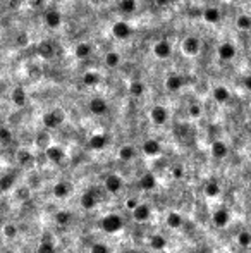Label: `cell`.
Segmentation results:
<instances>
[{
	"mask_svg": "<svg viewBox=\"0 0 251 253\" xmlns=\"http://www.w3.org/2000/svg\"><path fill=\"white\" fill-rule=\"evenodd\" d=\"M141 150H143V154H145L146 157H156V155L162 154V145H160V141H158V139L148 138V139H145V141H143Z\"/></svg>",
	"mask_w": 251,
	"mask_h": 253,
	"instance_id": "15",
	"label": "cell"
},
{
	"mask_svg": "<svg viewBox=\"0 0 251 253\" xmlns=\"http://www.w3.org/2000/svg\"><path fill=\"white\" fill-rule=\"evenodd\" d=\"M155 186H156V179H155V176H153L152 173L145 174V176L139 179V188H141V190L150 191V190H153Z\"/></svg>",
	"mask_w": 251,
	"mask_h": 253,
	"instance_id": "30",
	"label": "cell"
},
{
	"mask_svg": "<svg viewBox=\"0 0 251 253\" xmlns=\"http://www.w3.org/2000/svg\"><path fill=\"white\" fill-rule=\"evenodd\" d=\"M243 86H244V90H246V92L251 93V73H246L243 76Z\"/></svg>",
	"mask_w": 251,
	"mask_h": 253,
	"instance_id": "46",
	"label": "cell"
},
{
	"mask_svg": "<svg viewBox=\"0 0 251 253\" xmlns=\"http://www.w3.org/2000/svg\"><path fill=\"white\" fill-rule=\"evenodd\" d=\"M236 241L241 248H248V246H251V233L250 231H241L239 234H237Z\"/></svg>",
	"mask_w": 251,
	"mask_h": 253,
	"instance_id": "36",
	"label": "cell"
},
{
	"mask_svg": "<svg viewBox=\"0 0 251 253\" xmlns=\"http://www.w3.org/2000/svg\"><path fill=\"white\" fill-rule=\"evenodd\" d=\"M234 28L239 33H250L251 31V14L248 12H239L234 19Z\"/></svg>",
	"mask_w": 251,
	"mask_h": 253,
	"instance_id": "17",
	"label": "cell"
},
{
	"mask_svg": "<svg viewBox=\"0 0 251 253\" xmlns=\"http://www.w3.org/2000/svg\"><path fill=\"white\" fill-rule=\"evenodd\" d=\"M41 122L47 129H55L64 122V112L60 110H50V112H45Z\"/></svg>",
	"mask_w": 251,
	"mask_h": 253,
	"instance_id": "12",
	"label": "cell"
},
{
	"mask_svg": "<svg viewBox=\"0 0 251 253\" xmlns=\"http://www.w3.org/2000/svg\"><path fill=\"white\" fill-rule=\"evenodd\" d=\"M150 248L155 250V252H162V250H165V246H167V239H165V236L162 234H153L152 238H150Z\"/></svg>",
	"mask_w": 251,
	"mask_h": 253,
	"instance_id": "28",
	"label": "cell"
},
{
	"mask_svg": "<svg viewBox=\"0 0 251 253\" xmlns=\"http://www.w3.org/2000/svg\"><path fill=\"white\" fill-rule=\"evenodd\" d=\"M88 109L93 116L100 117V116H105L109 112V102L103 97H91L90 102H88Z\"/></svg>",
	"mask_w": 251,
	"mask_h": 253,
	"instance_id": "10",
	"label": "cell"
},
{
	"mask_svg": "<svg viewBox=\"0 0 251 253\" xmlns=\"http://www.w3.org/2000/svg\"><path fill=\"white\" fill-rule=\"evenodd\" d=\"M231 222V214L229 210L226 209H218L217 212L213 214V224L217 228H226L227 224Z\"/></svg>",
	"mask_w": 251,
	"mask_h": 253,
	"instance_id": "26",
	"label": "cell"
},
{
	"mask_svg": "<svg viewBox=\"0 0 251 253\" xmlns=\"http://www.w3.org/2000/svg\"><path fill=\"white\" fill-rule=\"evenodd\" d=\"M150 52L156 60H169L174 55V45L167 40V38H160L155 40L153 45L150 47Z\"/></svg>",
	"mask_w": 251,
	"mask_h": 253,
	"instance_id": "3",
	"label": "cell"
},
{
	"mask_svg": "<svg viewBox=\"0 0 251 253\" xmlns=\"http://www.w3.org/2000/svg\"><path fill=\"white\" fill-rule=\"evenodd\" d=\"M248 60L251 62V47H250V50H248Z\"/></svg>",
	"mask_w": 251,
	"mask_h": 253,
	"instance_id": "49",
	"label": "cell"
},
{
	"mask_svg": "<svg viewBox=\"0 0 251 253\" xmlns=\"http://www.w3.org/2000/svg\"><path fill=\"white\" fill-rule=\"evenodd\" d=\"M201 48H203V43H201L200 37H196V35H186L184 38L181 40V52L182 55H186V57H198V55L201 54Z\"/></svg>",
	"mask_w": 251,
	"mask_h": 253,
	"instance_id": "2",
	"label": "cell"
},
{
	"mask_svg": "<svg viewBox=\"0 0 251 253\" xmlns=\"http://www.w3.org/2000/svg\"><path fill=\"white\" fill-rule=\"evenodd\" d=\"M138 205H139V200L135 198V196H131V198L126 200V209L131 210V212H133L135 209H138Z\"/></svg>",
	"mask_w": 251,
	"mask_h": 253,
	"instance_id": "45",
	"label": "cell"
},
{
	"mask_svg": "<svg viewBox=\"0 0 251 253\" xmlns=\"http://www.w3.org/2000/svg\"><path fill=\"white\" fill-rule=\"evenodd\" d=\"M91 253H110V250L105 243H95L91 246Z\"/></svg>",
	"mask_w": 251,
	"mask_h": 253,
	"instance_id": "42",
	"label": "cell"
},
{
	"mask_svg": "<svg viewBox=\"0 0 251 253\" xmlns=\"http://www.w3.org/2000/svg\"><path fill=\"white\" fill-rule=\"evenodd\" d=\"M150 121L155 126H164L169 121V110L164 105H153L150 109Z\"/></svg>",
	"mask_w": 251,
	"mask_h": 253,
	"instance_id": "14",
	"label": "cell"
},
{
	"mask_svg": "<svg viewBox=\"0 0 251 253\" xmlns=\"http://www.w3.org/2000/svg\"><path fill=\"white\" fill-rule=\"evenodd\" d=\"M0 139H2L4 143H9V141L12 139V131L7 128V126H4V128L0 129Z\"/></svg>",
	"mask_w": 251,
	"mask_h": 253,
	"instance_id": "41",
	"label": "cell"
},
{
	"mask_svg": "<svg viewBox=\"0 0 251 253\" xmlns=\"http://www.w3.org/2000/svg\"><path fill=\"white\" fill-rule=\"evenodd\" d=\"M172 176H174L175 179H181V177L184 176V167H182V165H175V167L172 169Z\"/></svg>",
	"mask_w": 251,
	"mask_h": 253,
	"instance_id": "47",
	"label": "cell"
},
{
	"mask_svg": "<svg viewBox=\"0 0 251 253\" xmlns=\"http://www.w3.org/2000/svg\"><path fill=\"white\" fill-rule=\"evenodd\" d=\"M210 152H212V157L213 158L222 160V158H226L227 155H229V147H227V143L222 141V139H215L210 147Z\"/></svg>",
	"mask_w": 251,
	"mask_h": 253,
	"instance_id": "18",
	"label": "cell"
},
{
	"mask_svg": "<svg viewBox=\"0 0 251 253\" xmlns=\"http://www.w3.org/2000/svg\"><path fill=\"white\" fill-rule=\"evenodd\" d=\"M131 214H133V219H135L136 222H146V220L150 219V215H152L150 207L145 205V203H139L138 209H135Z\"/></svg>",
	"mask_w": 251,
	"mask_h": 253,
	"instance_id": "25",
	"label": "cell"
},
{
	"mask_svg": "<svg viewBox=\"0 0 251 253\" xmlns=\"http://www.w3.org/2000/svg\"><path fill=\"white\" fill-rule=\"evenodd\" d=\"M165 222H167V226L171 229H179L182 226V217L179 215L177 212H169L167 219H165Z\"/></svg>",
	"mask_w": 251,
	"mask_h": 253,
	"instance_id": "33",
	"label": "cell"
},
{
	"mask_svg": "<svg viewBox=\"0 0 251 253\" xmlns=\"http://www.w3.org/2000/svg\"><path fill=\"white\" fill-rule=\"evenodd\" d=\"M95 54V47L90 41H77L73 47V55L79 60H88Z\"/></svg>",
	"mask_w": 251,
	"mask_h": 253,
	"instance_id": "9",
	"label": "cell"
},
{
	"mask_svg": "<svg viewBox=\"0 0 251 253\" xmlns=\"http://www.w3.org/2000/svg\"><path fill=\"white\" fill-rule=\"evenodd\" d=\"M122 217L117 215V214H109L100 220V228L109 234H114V233H119L122 229Z\"/></svg>",
	"mask_w": 251,
	"mask_h": 253,
	"instance_id": "6",
	"label": "cell"
},
{
	"mask_svg": "<svg viewBox=\"0 0 251 253\" xmlns=\"http://www.w3.org/2000/svg\"><path fill=\"white\" fill-rule=\"evenodd\" d=\"M5 253H9V252H5Z\"/></svg>",
	"mask_w": 251,
	"mask_h": 253,
	"instance_id": "50",
	"label": "cell"
},
{
	"mask_svg": "<svg viewBox=\"0 0 251 253\" xmlns=\"http://www.w3.org/2000/svg\"><path fill=\"white\" fill-rule=\"evenodd\" d=\"M11 98L16 107H24L28 103V93H26V90L22 86H16L11 93Z\"/></svg>",
	"mask_w": 251,
	"mask_h": 253,
	"instance_id": "22",
	"label": "cell"
},
{
	"mask_svg": "<svg viewBox=\"0 0 251 253\" xmlns=\"http://www.w3.org/2000/svg\"><path fill=\"white\" fill-rule=\"evenodd\" d=\"M69 191H71V186L67 183H64V181H60V183H57L54 186L55 198H66L67 195H69Z\"/></svg>",
	"mask_w": 251,
	"mask_h": 253,
	"instance_id": "32",
	"label": "cell"
},
{
	"mask_svg": "<svg viewBox=\"0 0 251 253\" xmlns=\"http://www.w3.org/2000/svg\"><path fill=\"white\" fill-rule=\"evenodd\" d=\"M237 57V47L234 41L224 40L217 45V59L222 62H232Z\"/></svg>",
	"mask_w": 251,
	"mask_h": 253,
	"instance_id": "4",
	"label": "cell"
},
{
	"mask_svg": "<svg viewBox=\"0 0 251 253\" xmlns=\"http://www.w3.org/2000/svg\"><path fill=\"white\" fill-rule=\"evenodd\" d=\"M90 147L93 150H103L107 147V136L103 135H93L90 138Z\"/></svg>",
	"mask_w": 251,
	"mask_h": 253,
	"instance_id": "29",
	"label": "cell"
},
{
	"mask_svg": "<svg viewBox=\"0 0 251 253\" xmlns=\"http://www.w3.org/2000/svg\"><path fill=\"white\" fill-rule=\"evenodd\" d=\"M37 54L40 55L41 59H52L55 55V47L50 41H41L37 45Z\"/></svg>",
	"mask_w": 251,
	"mask_h": 253,
	"instance_id": "24",
	"label": "cell"
},
{
	"mask_svg": "<svg viewBox=\"0 0 251 253\" xmlns=\"http://www.w3.org/2000/svg\"><path fill=\"white\" fill-rule=\"evenodd\" d=\"M188 116H190L191 119H200L201 116H203V107L198 102H191L190 105H188Z\"/></svg>",
	"mask_w": 251,
	"mask_h": 253,
	"instance_id": "35",
	"label": "cell"
},
{
	"mask_svg": "<svg viewBox=\"0 0 251 253\" xmlns=\"http://www.w3.org/2000/svg\"><path fill=\"white\" fill-rule=\"evenodd\" d=\"M184 86V76L177 71H171L167 76L164 78V88L169 93H179Z\"/></svg>",
	"mask_w": 251,
	"mask_h": 253,
	"instance_id": "5",
	"label": "cell"
},
{
	"mask_svg": "<svg viewBox=\"0 0 251 253\" xmlns=\"http://www.w3.org/2000/svg\"><path fill=\"white\" fill-rule=\"evenodd\" d=\"M43 24L47 26L48 30H58L64 24V16L58 9H48L43 12Z\"/></svg>",
	"mask_w": 251,
	"mask_h": 253,
	"instance_id": "8",
	"label": "cell"
},
{
	"mask_svg": "<svg viewBox=\"0 0 251 253\" xmlns=\"http://www.w3.org/2000/svg\"><path fill=\"white\" fill-rule=\"evenodd\" d=\"M212 98H213V102H217L218 105H224V103L231 102L232 92L227 88L226 84H217V86L212 88Z\"/></svg>",
	"mask_w": 251,
	"mask_h": 253,
	"instance_id": "13",
	"label": "cell"
},
{
	"mask_svg": "<svg viewBox=\"0 0 251 253\" xmlns=\"http://www.w3.org/2000/svg\"><path fill=\"white\" fill-rule=\"evenodd\" d=\"M14 181L16 177L11 176V174H7V176H4L2 179H0V188H2V191H9L12 186H14Z\"/></svg>",
	"mask_w": 251,
	"mask_h": 253,
	"instance_id": "38",
	"label": "cell"
},
{
	"mask_svg": "<svg viewBox=\"0 0 251 253\" xmlns=\"http://www.w3.org/2000/svg\"><path fill=\"white\" fill-rule=\"evenodd\" d=\"M4 234L7 236V238H14V236L18 234V228H16L14 224H7L4 228Z\"/></svg>",
	"mask_w": 251,
	"mask_h": 253,
	"instance_id": "43",
	"label": "cell"
},
{
	"mask_svg": "<svg viewBox=\"0 0 251 253\" xmlns=\"http://www.w3.org/2000/svg\"><path fill=\"white\" fill-rule=\"evenodd\" d=\"M45 157L50 162L60 164V162L64 160V157H66V154H64V150H62L60 147H57V145H50V147L45 148Z\"/></svg>",
	"mask_w": 251,
	"mask_h": 253,
	"instance_id": "21",
	"label": "cell"
},
{
	"mask_svg": "<svg viewBox=\"0 0 251 253\" xmlns=\"http://www.w3.org/2000/svg\"><path fill=\"white\" fill-rule=\"evenodd\" d=\"M109 31H110V35H112V38L116 41H128V40H131L133 33H135L133 26L129 24L126 19H116V21H112Z\"/></svg>",
	"mask_w": 251,
	"mask_h": 253,
	"instance_id": "1",
	"label": "cell"
},
{
	"mask_svg": "<svg viewBox=\"0 0 251 253\" xmlns=\"http://www.w3.org/2000/svg\"><path fill=\"white\" fill-rule=\"evenodd\" d=\"M122 60H124V57H122V54H120L119 50H107L105 54H103V57H102L103 66H105L107 69H110V71L119 69V67L122 66Z\"/></svg>",
	"mask_w": 251,
	"mask_h": 253,
	"instance_id": "11",
	"label": "cell"
},
{
	"mask_svg": "<svg viewBox=\"0 0 251 253\" xmlns=\"http://www.w3.org/2000/svg\"><path fill=\"white\" fill-rule=\"evenodd\" d=\"M28 7H31L33 11H40L43 7V0H26Z\"/></svg>",
	"mask_w": 251,
	"mask_h": 253,
	"instance_id": "44",
	"label": "cell"
},
{
	"mask_svg": "<svg viewBox=\"0 0 251 253\" xmlns=\"http://www.w3.org/2000/svg\"><path fill=\"white\" fill-rule=\"evenodd\" d=\"M100 81H102V76H100L98 71H84V73L81 74V83H83V86H86V88H93V86L100 84Z\"/></svg>",
	"mask_w": 251,
	"mask_h": 253,
	"instance_id": "20",
	"label": "cell"
},
{
	"mask_svg": "<svg viewBox=\"0 0 251 253\" xmlns=\"http://www.w3.org/2000/svg\"><path fill=\"white\" fill-rule=\"evenodd\" d=\"M38 253H55L54 243H50V241H41L40 248H38Z\"/></svg>",
	"mask_w": 251,
	"mask_h": 253,
	"instance_id": "40",
	"label": "cell"
},
{
	"mask_svg": "<svg viewBox=\"0 0 251 253\" xmlns=\"http://www.w3.org/2000/svg\"><path fill=\"white\" fill-rule=\"evenodd\" d=\"M139 0H119L117 2V11L120 16H135L138 12Z\"/></svg>",
	"mask_w": 251,
	"mask_h": 253,
	"instance_id": "16",
	"label": "cell"
},
{
	"mask_svg": "<svg viewBox=\"0 0 251 253\" xmlns=\"http://www.w3.org/2000/svg\"><path fill=\"white\" fill-rule=\"evenodd\" d=\"M71 220V214L66 212V210H58L57 214H55V222L58 224V226H66V224H69Z\"/></svg>",
	"mask_w": 251,
	"mask_h": 253,
	"instance_id": "37",
	"label": "cell"
},
{
	"mask_svg": "<svg viewBox=\"0 0 251 253\" xmlns=\"http://www.w3.org/2000/svg\"><path fill=\"white\" fill-rule=\"evenodd\" d=\"M103 188L112 195L119 193V191L122 190V177H120L119 174H109V176L105 177Z\"/></svg>",
	"mask_w": 251,
	"mask_h": 253,
	"instance_id": "19",
	"label": "cell"
},
{
	"mask_svg": "<svg viewBox=\"0 0 251 253\" xmlns=\"http://www.w3.org/2000/svg\"><path fill=\"white\" fill-rule=\"evenodd\" d=\"M205 195H207L208 198H215V196H218L220 195V186H218L217 181H208L207 186H205Z\"/></svg>",
	"mask_w": 251,
	"mask_h": 253,
	"instance_id": "34",
	"label": "cell"
},
{
	"mask_svg": "<svg viewBox=\"0 0 251 253\" xmlns=\"http://www.w3.org/2000/svg\"><path fill=\"white\" fill-rule=\"evenodd\" d=\"M153 4H155L158 9H165L172 4V0H153Z\"/></svg>",
	"mask_w": 251,
	"mask_h": 253,
	"instance_id": "48",
	"label": "cell"
},
{
	"mask_svg": "<svg viewBox=\"0 0 251 253\" xmlns=\"http://www.w3.org/2000/svg\"><path fill=\"white\" fill-rule=\"evenodd\" d=\"M18 160H19V164L21 165H26V164H29V162L33 160V155L29 154L28 150H21L18 154Z\"/></svg>",
	"mask_w": 251,
	"mask_h": 253,
	"instance_id": "39",
	"label": "cell"
},
{
	"mask_svg": "<svg viewBox=\"0 0 251 253\" xmlns=\"http://www.w3.org/2000/svg\"><path fill=\"white\" fill-rule=\"evenodd\" d=\"M222 11L217 5H207V7L201 11V19H203L205 24L208 26H217L222 22Z\"/></svg>",
	"mask_w": 251,
	"mask_h": 253,
	"instance_id": "7",
	"label": "cell"
},
{
	"mask_svg": "<svg viewBox=\"0 0 251 253\" xmlns=\"http://www.w3.org/2000/svg\"><path fill=\"white\" fill-rule=\"evenodd\" d=\"M145 92H146V86L143 81L133 79L131 83L128 84V93L133 97V98H141V97L145 95Z\"/></svg>",
	"mask_w": 251,
	"mask_h": 253,
	"instance_id": "23",
	"label": "cell"
},
{
	"mask_svg": "<svg viewBox=\"0 0 251 253\" xmlns=\"http://www.w3.org/2000/svg\"><path fill=\"white\" fill-rule=\"evenodd\" d=\"M135 155H136L135 147H131V145H124V147H120V150H119V158H120V160L129 162V160H133V158H135Z\"/></svg>",
	"mask_w": 251,
	"mask_h": 253,
	"instance_id": "31",
	"label": "cell"
},
{
	"mask_svg": "<svg viewBox=\"0 0 251 253\" xmlns=\"http://www.w3.org/2000/svg\"><path fill=\"white\" fill-rule=\"evenodd\" d=\"M97 195L95 191H86V193L81 196V207L84 210H93L97 207Z\"/></svg>",
	"mask_w": 251,
	"mask_h": 253,
	"instance_id": "27",
	"label": "cell"
}]
</instances>
